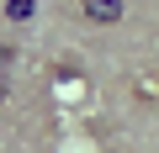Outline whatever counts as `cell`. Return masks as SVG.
Segmentation results:
<instances>
[{
	"instance_id": "obj_1",
	"label": "cell",
	"mask_w": 159,
	"mask_h": 153,
	"mask_svg": "<svg viewBox=\"0 0 159 153\" xmlns=\"http://www.w3.org/2000/svg\"><path fill=\"white\" fill-rule=\"evenodd\" d=\"M80 11L96 27H111V21H122V0H80Z\"/></svg>"
},
{
	"instance_id": "obj_2",
	"label": "cell",
	"mask_w": 159,
	"mask_h": 153,
	"mask_svg": "<svg viewBox=\"0 0 159 153\" xmlns=\"http://www.w3.org/2000/svg\"><path fill=\"white\" fill-rule=\"evenodd\" d=\"M6 16H11V21H27V16H32V0H6Z\"/></svg>"
}]
</instances>
